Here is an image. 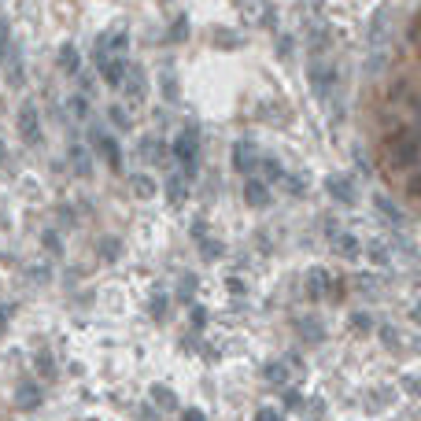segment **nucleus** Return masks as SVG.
<instances>
[{"instance_id": "nucleus-32", "label": "nucleus", "mask_w": 421, "mask_h": 421, "mask_svg": "<svg viewBox=\"0 0 421 421\" xmlns=\"http://www.w3.org/2000/svg\"><path fill=\"white\" fill-rule=\"evenodd\" d=\"M351 329H355V333H370V329H373V318H370L366 311L351 314Z\"/></svg>"}, {"instance_id": "nucleus-27", "label": "nucleus", "mask_w": 421, "mask_h": 421, "mask_svg": "<svg viewBox=\"0 0 421 421\" xmlns=\"http://www.w3.org/2000/svg\"><path fill=\"white\" fill-rule=\"evenodd\" d=\"M104 41L111 45V52H115V56H122V52H126V45H129V37H126V30H118V34H108Z\"/></svg>"}, {"instance_id": "nucleus-4", "label": "nucleus", "mask_w": 421, "mask_h": 421, "mask_svg": "<svg viewBox=\"0 0 421 421\" xmlns=\"http://www.w3.org/2000/svg\"><path fill=\"white\" fill-rule=\"evenodd\" d=\"M89 141H93V148L104 155V163H108L115 174H118V170H122V148H118V141L108 134V129H100V126L89 129Z\"/></svg>"}, {"instance_id": "nucleus-37", "label": "nucleus", "mask_w": 421, "mask_h": 421, "mask_svg": "<svg viewBox=\"0 0 421 421\" xmlns=\"http://www.w3.org/2000/svg\"><path fill=\"white\" fill-rule=\"evenodd\" d=\"M108 115H111V122H115V126H118V129H129V115H126V111H122V108H111V111H108Z\"/></svg>"}, {"instance_id": "nucleus-31", "label": "nucleus", "mask_w": 421, "mask_h": 421, "mask_svg": "<svg viewBox=\"0 0 421 421\" xmlns=\"http://www.w3.org/2000/svg\"><path fill=\"white\" fill-rule=\"evenodd\" d=\"M200 252H204V259L215 262V259H222V252H226V248H222L218 241H207V236H204V241H200Z\"/></svg>"}, {"instance_id": "nucleus-43", "label": "nucleus", "mask_w": 421, "mask_h": 421, "mask_svg": "<svg viewBox=\"0 0 421 421\" xmlns=\"http://www.w3.org/2000/svg\"><path fill=\"white\" fill-rule=\"evenodd\" d=\"M192 236H196V241H204V236H207V222L204 218H192Z\"/></svg>"}, {"instance_id": "nucleus-41", "label": "nucleus", "mask_w": 421, "mask_h": 421, "mask_svg": "<svg viewBox=\"0 0 421 421\" xmlns=\"http://www.w3.org/2000/svg\"><path fill=\"white\" fill-rule=\"evenodd\" d=\"M45 248H48V252H56V255H59V252H63V241H59L56 233H45Z\"/></svg>"}, {"instance_id": "nucleus-25", "label": "nucleus", "mask_w": 421, "mask_h": 421, "mask_svg": "<svg viewBox=\"0 0 421 421\" xmlns=\"http://www.w3.org/2000/svg\"><path fill=\"white\" fill-rule=\"evenodd\" d=\"M259 166H262V178H266V181H281L285 178V170H281L278 159H259Z\"/></svg>"}, {"instance_id": "nucleus-22", "label": "nucleus", "mask_w": 421, "mask_h": 421, "mask_svg": "<svg viewBox=\"0 0 421 421\" xmlns=\"http://www.w3.org/2000/svg\"><path fill=\"white\" fill-rule=\"evenodd\" d=\"M366 255H370V262H373V266H380V270H388L392 266V255H388V248L385 244H370V248H366Z\"/></svg>"}, {"instance_id": "nucleus-15", "label": "nucleus", "mask_w": 421, "mask_h": 421, "mask_svg": "<svg viewBox=\"0 0 421 421\" xmlns=\"http://www.w3.org/2000/svg\"><path fill=\"white\" fill-rule=\"evenodd\" d=\"M185 196H189V178L185 174H170L166 178V200L170 204H185Z\"/></svg>"}, {"instance_id": "nucleus-34", "label": "nucleus", "mask_w": 421, "mask_h": 421, "mask_svg": "<svg viewBox=\"0 0 421 421\" xmlns=\"http://www.w3.org/2000/svg\"><path fill=\"white\" fill-rule=\"evenodd\" d=\"M281 403H285V411H299V406H304V396H299L296 388H288L285 396H281Z\"/></svg>"}, {"instance_id": "nucleus-39", "label": "nucleus", "mask_w": 421, "mask_h": 421, "mask_svg": "<svg viewBox=\"0 0 421 421\" xmlns=\"http://www.w3.org/2000/svg\"><path fill=\"white\" fill-rule=\"evenodd\" d=\"M71 111H74L78 118H85V115H89V100H85V97H74V100H71Z\"/></svg>"}, {"instance_id": "nucleus-2", "label": "nucleus", "mask_w": 421, "mask_h": 421, "mask_svg": "<svg viewBox=\"0 0 421 421\" xmlns=\"http://www.w3.org/2000/svg\"><path fill=\"white\" fill-rule=\"evenodd\" d=\"M170 152H174V159L181 163V174L192 178L196 174V159H200V134H196V126H189L185 134H178L174 144H170Z\"/></svg>"}, {"instance_id": "nucleus-3", "label": "nucleus", "mask_w": 421, "mask_h": 421, "mask_svg": "<svg viewBox=\"0 0 421 421\" xmlns=\"http://www.w3.org/2000/svg\"><path fill=\"white\" fill-rule=\"evenodd\" d=\"M97 67H100V78L108 85H115V89H122V82H126V71H129V63L122 59V56H108V45H97Z\"/></svg>"}, {"instance_id": "nucleus-24", "label": "nucleus", "mask_w": 421, "mask_h": 421, "mask_svg": "<svg viewBox=\"0 0 421 421\" xmlns=\"http://www.w3.org/2000/svg\"><path fill=\"white\" fill-rule=\"evenodd\" d=\"M159 85H163V97H166V100H178V97H181V85H178V74H170V71H166V74L159 78Z\"/></svg>"}, {"instance_id": "nucleus-38", "label": "nucleus", "mask_w": 421, "mask_h": 421, "mask_svg": "<svg viewBox=\"0 0 421 421\" xmlns=\"http://www.w3.org/2000/svg\"><path fill=\"white\" fill-rule=\"evenodd\" d=\"M281 181H285V189H288V192H292V196H299V192H304V189H307V185H304V178H288V174H285Z\"/></svg>"}, {"instance_id": "nucleus-45", "label": "nucleus", "mask_w": 421, "mask_h": 421, "mask_svg": "<svg viewBox=\"0 0 421 421\" xmlns=\"http://www.w3.org/2000/svg\"><path fill=\"white\" fill-rule=\"evenodd\" d=\"M15 314V307H0V336H4V329H8V318Z\"/></svg>"}, {"instance_id": "nucleus-11", "label": "nucleus", "mask_w": 421, "mask_h": 421, "mask_svg": "<svg viewBox=\"0 0 421 421\" xmlns=\"http://www.w3.org/2000/svg\"><path fill=\"white\" fill-rule=\"evenodd\" d=\"M333 252H336L340 259L355 262V259L362 255V244H359V236H351V233H333Z\"/></svg>"}, {"instance_id": "nucleus-49", "label": "nucleus", "mask_w": 421, "mask_h": 421, "mask_svg": "<svg viewBox=\"0 0 421 421\" xmlns=\"http://www.w3.org/2000/svg\"><path fill=\"white\" fill-rule=\"evenodd\" d=\"M411 318H414V325H421V304L414 307V314H411Z\"/></svg>"}, {"instance_id": "nucleus-7", "label": "nucleus", "mask_w": 421, "mask_h": 421, "mask_svg": "<svg viewBox=\"0 0 421 421\" xmlns=\"http://www.w3.org/2000/svg\"><path fill=\"white\" fill-rule=\"evenodd\" d=\"M259 159L262 155H259V148L252 141H236L233 144V170L236 174H252V170L259 166Z\"/></svg>"}, {"instance_id": "nucleus-6", "label": "nucleus", "mask_w": 421, "mask_h": 421, "mask_svg": "<svg viewBox=\"0 0 421 421\" xmlns=\"http://www.w3.org/2000/svg\"><path fill=\"white\" fill-rule=\"evenodd\" d=\"M325 192L333 196L336 204H359V185H355V178H348V174H329L325 178Z\"/></svg>"}, {"instance_id": "nucleus-29", "label": "nucleus", "mask_w": 421, "mask_h": 421, "mask_svg": "<svg viewBox=\"0 0 421 421\" xmlns=\"http://www.w3.org/2000/svg\"><path fill=\"white\" fill-rule=\"evenodd\" d=\"M185 37H189V19L178 15L174 26H170V41H185Z\"/></svg>"}, {"instance_id": "nucleus-8", "label": "nucleus", "mask_w": 421, "mask_h": 421, "mask_svg": "<svg viewBox=\"0 0 421 421\" xmlns=\"http://www.w3.org/2000/svg\"><path fill=\"white\" fill-rule=\"evenodd\" d=\"M244 204H248V207H270L273 196H270V185H266V181L248 178V181H244Z\"/></svg>"}, {"instance_id": "nucleus-48", "label": "nucleus", "mask_w": 421, "mask_h": 421, "mask_svg": "<svg viewBox=\"0 0 421 421\" xmlns=\"http://www.w3.org/2000/svg\"><path fill=\"white\" fill-rule=\"evenodd\" d=\"M278 52H281V56H288V52H292V41H288V37H281V45H278Z\"/></svg>"}, {"instance_id": "nucleus-40", "label": "nucleus", "mask_w": 421, "mask_h": 421, "mask_svg": "<svg viewBox=\"0 0 421 421\" xmlns=\"http://www.w3.org/2000/svg\"><path fill=\"white\" fill-rule=\"evenodd\" d=\"M189 322H192L196 329H204V325H207V311H204V307H192V311H189Z\"/></svg>"}, {"instance_id": "nucleus-14", "label": "nucleus", "mask_w": 421, "mask_h": 421, "mask_svg": "<svg viewBox=\"0 0 421 421\" xmlns=\"http://www.w3.org/2000/svg\"><path fill=\"white\" fill-rule=\"evenodd\" d=\"M41 388L34 385V380H22V385L15 388V403L22 406V411H34V406H41Z\"/></svg>"}, {"instance_id": "nucleus-50", "label": "nucleus", "mask_w": 421, "mask_h": 421, "mask_svg": "<svg viewBox=\"0 0 421 421\" xmlns=\"http://www.w3.org/2000/svg\"><path fill=\"white\" fill-rule=\"evenodd\" d=\"M0 159H4V141H0Z\"/></svg>"}, {"instance_id": "nucleus-1", "label": "nucleus", "mask_w": 421, "mask_h": 421, "mask_svg": "<svg viewBox=\"0 0 421 421\" xmlns=\"http://www.w3.org/2000/svg\"><path fill=\"white\" fill-rule=\"evenodd\" d=\"M421 159V137L414 129H396L385 141V163L388 170H414Z\"/></svg>"}, {"instance_id": "nucleus-17", "label": "nucleus", "mask_w": 421, "mask_h": 421, "mask_svg": "<svg viewBox=\"0 0 421 421\" xmlns=\"http://www.w3.org/2000/svg\"><path fill=\"white\" fill-rule=\"evenodd\" d=\"M59 71L63 74H78V71H82V56H78L74 45H63L59 48Z\"/></svg>"}, {"instance_id": "nucleus-35", "label": "nucleus", "mask_w": 421, "mask_h": 421, "mask_svg": "<svg viewBox=\"0 0 421 421\" xmlns=\"http://www.w3.org/2000/svg\"><path fill=\"white\" fill-rule=\"evenodd\" d=\"M192 288H196V278H192V273H185L181 285H178V296H181V299H192Z\"/></svg>"}, {"instance_id": "nucleus-44", "label": "nucleus", "mask_w": 421, "mask_h": 421, "mask_svg": "<svg viewBox=\"0 0 421 421\" xmlns=\"http://www.w3.org/2000/svg\"><path fill=\"white\" fill-rule=\"evenodd\" d=\"M403 388L411 392V396H418V399H421V380H414V377H406V380H403Z\"/></svg>"}, {"instance_id": "nucleus-18", "label": "nucleus", "mask_w": 421, "mask_h": 421, "mask_svg": "<svg viewBox=\"0 0 421 421\" xmlns=\"http://www.w3.org/2000/svg\"><path fill=\"white\" fill-rule=\"evenodd\" d=\"M262 377H266L270 385H285V380H288V359H273V362H266V366H262Z\"/></svg>"}, {"instance_id": "nucleus-10", "label": "nucleus", "mask_w": 421, "mask_h": 421, "mask_svg": "<svg viewBox=\"0 0 421 421\" xmlns=\"http://www.w3.org/2000/svg\"><path fill=\"white\" fill-rule=\"evenodd\" d=\"M373 210L388 222V226H403V207L392 200V196H380V192H377V196H373Z\"/></svg>"}, {"instance_id": "nucleus-20", "label": "nucleus", "mask_w": 421, "mask_h": 421, "mask_svg": "<svg viewBox=\"0 0 421 421\" xmlns=\"http://www.w3.org/2000/svg\"><path fill=\"white\" fill-rule=\"evenodd\" d=\"M129 185H134V192L141 196V200H152V196L159 192V185H155V178H148V174H134V181H129Z\"/></svg>"}, {"instance_id": "nucleus-5", "label": "nucleus", "mask_w": 421, "mask_h": 421, "mask_svg": "<svg viewBox=\"0 0 421 421\" xmlns=\"http://www.w3.org/2000/svg\"><path fill=\"white\" fill-rule=\"evenodd\" d=\"M19 134H22V141L30 144V148H37V144L45 141V134H41V115H37L34 104H22V108H19Z\"/></svg>"}, {"instance_id": "nucleus-36", "label": "nucleus", "mask_w": 421, "mask_h": 421, "mask_svg": "<svg viewBox=\"0 0 421 421\" xmlns=\"http://www.w3.org/2000/svg\"><path fill=\"white\" fill-rule=\"evenodd\" d=\"M380 340H385L388 348H399V333L392 325H380Z\"/></svg>"}, {"instance_id": "nucleus-19", "label": "nucleus", "mask_w": 421, "mask_h": 421, "mask_svg": "<svg viewBox=\"0 0 421 421\" xmlns=\"http://www.w3.org/2000/svg\"><path fill=\"white\" fill-rule=\"evenodd\" d=\"M148 396H152L155 406H166V411H174V406H178L174 388H166V385H152V388H148Z\"/></svg>"}, {"instance_id": "nucleus-13", "label": "nucleus", "mask_w": 421, "mask_h": 421, "mask_svg": "<svg viewBox=\"0 0 421 421\" xmlns=\"http://www.w3.org/2000/svg\"><path fill=\"white\" fill-rule=\"evenodd\" d=\"M122 89L129 93V100H144V93H148V78H144V71L141 67H129Z\"/></svg>"}, {"instance_id": "nucleus-33", "label": "nucleus", "mask_w": 421, "mask_h": 421, "mask_svg": "<svg viewBox=\"0 0 421 421\" xmlns=\"http://www.w3.org/2000/svg\"><path fill=\"white\" fill-rule=\"evenodd\" d=\"M8 52H11V26L0 19V59H4Z\"/></svg>"}, {"instance_id": "nucleus-9", "label": "nucleus", "mask_w": 421, "mask_h": 421, "mask_svg": "<svg viewBox=\"0 0 421 421\" xmlns=\"http://www.w3.org/2000/svg\"><path fill=\"white\" fill-rule=\"evenodd\" d=\"M333 278H329V270H322V266H314V270H307V296L311 299H325V296H333Z\"/></svg>"}, {"instance_id": "nucleus-16", "label": "nucleus", "mask_w": 421, "mask_h": 421, "mask_svg": "<svg viewBox=\"0 0 421 421\" xmlns=\"http://www.w3.org/2000/svg\"><path fill=\"white\" fill-rule=\"evenodd\" d=\"M296 329H299V336H304V340H311V344L325 340V325L318 318H296Z\"/></svg>"}, {"instance_id": "nucleus-42", "label": "nucleus", "mask_w": 421, "mask_h": 421, "mask_svg": "<svg viewBox=\"0 0 421 421\" xmlns=\"http://www.w3.org/2000/svg\"><path fill=\"white\" fill-rule=\"evenodd\" d=\"M255 421H285V418H281L278 411H270V406H262V411L255 414Z\"/></svg>"}, {"instance_id": "nucleus-21", "label": "nucleus", "mask_w": 421, "mask_h": 421, "mask_svg": "<svg viewBox=\"0 0 421 421\" xmlns=\"http://www.w3.org/2000/svg\"><path fill=\"white\" fill-rule=\"evenodd\" d=\"M71 163H74V174H82V178L93 174V166H89V152L82 148V144H71Z\"/></svg>"}, {"instance_id": "nucleus-47", "label": "nucleus", "mask_w": 421, "mask_h": 421, "mask_svg": "<svg viewBox=\"0 0 421 421\" xmlns=\"http://www.w3.org/2000/svg\"><path fill=\"white\" fill-rule=\"evenodd\" d=\"M181 421H207L200 411H185V414H181Z\"/></svg>"}, {"instance_id": "nucleus-12", "label": "nucleus", "mask_w": 421, "mask_h": 421, "mask_svg": "<svg viewBox=\"0 0 421 421\" xmlns=\"http://www.w3.org/2000/svg\"><path fill=\"white\" fill-rule=\"evenodd\" d=\"M311 89H314V97H329V89H333V67L314 63L311 67Z\"/></svg>"}, {"instance_id": "nucleus-46", "label": "nucleus", "mask_w": 421, "mask_h": 421, "mask_svg": "<svg viewBox=\"0 0 421 421\" xmlns=\"http://www.w3.org/2000/svg\"><path fill=\"white\" fill-rule=\"evenodd\" d=\"M226 285H229V292H233V296H244V281H236V278H233V281H226Z\"/></svg>"}, {"instance_id": "nucleus-30", "label": "nucleus", "mask_w": 421, "mask_h": 421, "mask_svg": "<svg viewBox=\"0 0 421 421\" xmlns=\"http://www.w3.org/2000/svg\"><path fill=\"white\" fill-rule=\"evenodd\" d=\"M141 152L148 155V159H163V144L155 141V137H144V141H141Z\"/></svg>"}, {"instance_id": "nucleus-28", "label": "nucleus", "mask_w": 421, "mask_h": 421, "mask_svg": "<svg viewBox=\"0 0 421 421\" xmlns=\"http://www.w3.org/2000/svg\"><path fill=\"white\" fill-rule=\"evenodd\" d=\"M152 318L155 322L166 318V292H152Z\"/></svg>"}, {"instance_id": "nucleus-23", "label": "nucleus", "mask_w": 421, "mask_h": 421, "mask_svg": "<svg viewBox=\"0 0 421 421\" xmlns=\"http://www.w3.org/2000/svg\"><path fill=\"white\" fill-rule=\"evenodd\" d=\"M34 366H37V373H41V377H56V359H52V351H37Z\"/></svg>"}, {"instance_id": "nucleus-26", "label": "nucleus", "mask_w": 421, "mask_h": 421, "mask_svg": "<svg viewBox=\"0 0 421 421\" xmlns=\"http://www.w3.org/2000/svg\"><path fill=\"white\" fill-rule=\"evenodd\" d=\"M118 252H122V241H115V236H104V241H100V255L104 259H118Z\"/></svg>"}]
</instances>
